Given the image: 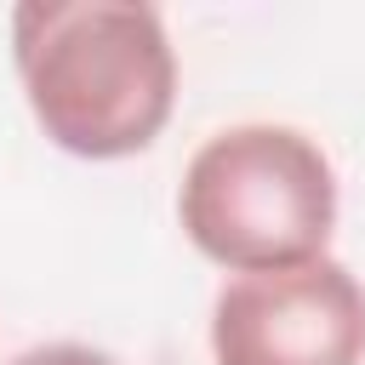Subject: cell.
<instances>
[{
	"label": "cell",
	"mask_w": 365,
	"mask_h": 365,
	"mask_svg": "<svg viewBox=\"0 0 365 365\" xmlns=\"http://www.w3.org/2000/svg\"><path fill=\"white\" fill-rule=\"evenodd\" d=\"M177 222L200 257L228 274H274L325 257L336 228L331 154L274 120L228 125L194 148L177 188Z\"/></svg>",
	"instance_id": "obj_2"
},
{
	"label": "cell",
	"mask_w": 365,
	"mask_h": 365,
	"mask_svg": "<svg viewBox=\"0 0 365 365\" xmlns=\"http://www.w3.org/2000/svg\"><path fill=\"white\" fill-rule=\"evenodd\" d=\"M11 63L34 125L80 160L143 154L177 103V51L137 0H23Z\"/></svg>",
	"instance_id": "obj_1"
},
{
	"label": "cell",
	"mask_w": 365,
	"mask_h": 365,
	"mask_svg": "<svg viewBox=\"0 0 365 365\" xmlns=\"http://www.w3.org/2000/svg\"><path fill=\"white\" fill-rule=\"evenodd\" d=\"M217 365H365V285L314 257L274 274H234L211 302Z\"/></svg>",
	"instance_id": "obj_3"
},
{
	"label": "cell",
	"mask_w": 365,
	"mask_h": 365,
	"mask_svg": "<svg viewBox=\"0 0 365 365\" xmlns=\"http://www.w3.org/2000/svg\"><path fill=\"white\" fill-rule=\"evenodd\" d=\"M11 365H114L103 348H86V342H40L29 354H17Z\"/></svg>",
	"instance_id": "obj_4"
}]
</instances>
